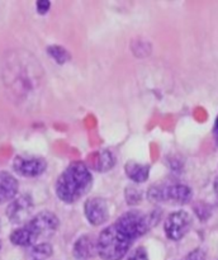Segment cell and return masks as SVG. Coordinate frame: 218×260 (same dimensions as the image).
<instances>
[{"instance_id": "cell-1", "label": "cell", "mask_w": 218, "mask_h": 260, "mask_svg": "<svg viewBox=\"0 0 218 260\" xmlns=\"http://www.w3.org/2000/svg\"><path fill=\"white\" fill-rule=\"evenodd\" d=\"M93 175L88 165L83 161H74L66 168L56 182V194L66 203H74L89 192Z\"/></svg>"}, {"instance_id": "cell-2", "label": "cell", "mask_w": 218, "mask_h": 260, "mask_svg": "<svg viewBox=\"0 0 218 260\" xmlns=\"http://www.w3.org/2000/svg\"><path fill=\"white\" fill-rule=\"evenodd\" d=\"M133 239L117 222L104 229L96 240L98 254L103 260H121L128 253Z\"/></svg>"}, {"instance_id": "cell-3", "label": "cell", "mask_w": 218, "mask_h": 260, "mask_svg": "<svg viewBox=\"0 0 218 260\" xmlns=\"http://www.w3.org/2000/svg\"><path fill=\"white\" fill-rule=\"evenodd\" d=\"M116 222L122 230L126 231L133 240H136L150 230L152 221L150 216L143 215L139 211H129L122 215Z\"/></svg>"}, {"instance_id": "cell-4", "label": "cell", "mask_w": 218, "mask_h": 260, "mask_svg": "<svg viewBox=\"0 0 218 260\" xmlns=\"http://www.w3.org/2000/svg\"><path fill=\"white\" fill-rule=\"evenodd\" d=\"M192 189L187 185L175 184L170 187H154L150 189L149 198L152 201H170L175 205H185L192 200Z\"/></svg>"}, {"instance_id": "cell-5", "label": "cell", "mask_w": 218, "mask_h": 260, "mask_svg": "<svg viewBox=\"0 0 218 260\" xmlns=\"http://www.w3.org/2000/svg\"><path fill=\"white\" fill-rule=\"evenodd\" d=\"M192 222V217L187 211L172 212L165 221V234L170 240H180L189 233Z\"/></svg>"}, {"instance_id": "cell-6", "label": "cell", "mask_w": 218, "mask_h": 260, "mask_svg": "<svg viewBox=\"0 0 218 260\" xmlns=\"http://www.w3.org/2000/svg\"><path fill=\"white\" fill-rule=\"evenodd\" d=\"M33 212V201L29 196L24 194L14 198L7 208V216L10 222L15 225L29 222L30 215Z\"/></svg>"}, {"instance_id": "cell-7", "label": "cell", "mask_w": 218, "mask_h": 260, "mask_svg": "<svg viewBox=\"0 0 218 260\" xmlns=\"http://www.w3.org/2000/svg\"><path fill=\"white\" fill-rule=\"evenodd\" d=\"M47 168L46 160L38 156H28V155H18L13 160V169L22 177L32 178L42 174Z\"/></svg>"}, {"instance_id": "cell-8", "label": "cell", "mask_w": 218, "mask_h": 260, "mask_svg": "<svg viewBox=\"0 0 218 260\" xmlns=\"http://www.w3.org/2000/svg\"><path fill=\"white\" fill-rule=\"evenodd\" d=\"M58 223H60V221L55 213L50 212V211H43V212H40L34 217L30 218L27 225L32 229L37 239H40L48 238V236L52 235L57 230Z\"/></svg>"}, {"instance_id": "cell-9", "label": "cell", "mask_w": 218, "mask_h": 260, "mask_svg": "<svg viewBox=\"0 0 218 260\" xmlns=\"http://www.w3.org/2000/svg\"><path fill=\"white\" fill-rule=\"evenodd\" d=\"M84 213H85L86 220L91 225H103L108 220V205H106L105 200H103V198L93 197L86 201L85 206H84Z\"/></svg>"}, {"instance_id": "cell-10", "label": "cell", "mask_w": 218, "mask_h": 260, "mask_svg": "<svg viewBox=\"0 0 218 260\" xmlns=\"http://www.w3.org/2000/svg\"><path fill=\"white\" fill-rule=\"evenodd\" d=\"M18 180L8 172H0V205L12 202L18 193Z\"/></svg>"}, {"instance_id": "cell-11", "label": "cell", "mask_w": 218, "mask_h": 260, "mask_svg": "<svg viewBox=\"0 0 218 260\" xmlns=\"http://www.w3.org/2000/svg\"><path fill=\"white\" fill-rule=\"evenodd\" d=\"M95 253H98L96 241L91 236H81L74 245V256L76 259H89Z\"/></svg>"}, {"instance_id": "cell-12", "label": "cell", "mask_w": 218, "mask_h": 260, "mask_svg": "<svg viewBox=\"0 0 218 260\" xmlns=\"http://www.w3.org/2000/svg\"><path fill=\"white\" fill-rule=\"evenodd\" d=\"M37 240V236L28 225L17 229L10 235V241L18 246H32L34 245Z\"/></svg>"}, {"instance_id": "cell-13", "label": "cell", "mask_w": 218, "mask_h": 260, "mask_svg": "<svg viewBox=\"0 0 218 260\" xmlns=\"http://www.w3.org/2000/svg\"><path fill=\"white\" fill-rule=\"evenodd\" d=\"M124 172H126L127 177L133 180V182L143 183L149 178L150 167L149 165L138 164L136 161H128L124 167Z\"/></svg>"}, {"instance_id": "cell-14", "label": "cell", "mask_w": 218, "mask_h": 260, "mask_svg": "<svg viewBox=\"0 0 218 260\" xmlns=\"http://www.w3.org/2000/svg\"><path fill=\"white\" fill-rule=\"evenodd\" d=\"M93 160V168L98 172H108L114 165V156L111 151H95V154L90 157Z\"/></svg>"}, {"instance_id": "cell-15", "label": "cell", "mask_w": 218, "mask_h": 260, "mask_svg": "<svg viewBox=\"0 0 218 260\" xmlns=\"http://www.w3.org/2000/svg\"><path fill=\"white\" fill-rule=\"evenodd\" d=\"M30 254L34 260H45L52 255V246L47 243L37 244V245H33Z\"/></svg>"}, {"instance_id": "cell-16", "label": "cell", "mask_w": 218, "mask_h": 260, "mask_svg": "<svg viewBox=\"0 0 218 260\" xmlns=\"http://www.w3.org/2000/svg\"><path fill=\"white\" fill-rule=\"evenodd\" d=\"M48 55L53 58L57 63H65L66 61L70 60V55H68L67 50L61 46H50L47 48Z\"/></svg>"}, {"instance_id": "cell-17", "label": "cell", "mask_w": 218, "mask_h": 260, "mask_svg": "<svg viewBox=\"0 0 218 260\" xmlns=\"http://www.w3.org/2000/svg\"><path fill=\"white\" fill-rule=\"evenodd\" d=\"M126 198L128 205H136L139 200H141V193H139L138 189H136L134 187H129L127 189Z\"/></svg>"}, {"instance_id": "cell-18", "label": "cell", "mask_w": 218, "mask_h": 260, "mask_svg": "<svg viewBox=\"0 0 218 260\" xmlns=\"http://www.w3.org/2000/svg\"><path fill=\"white\" fill-rule=\"evenodd\" d=\"M127 260H149V256H147V251L144 250V248H138Z\"/></svg>"}, {"instance_id": "cell-19", "label": "cell", "mask_w": 218, "mask_h": 260, "mask_svg": "<svg viewBox=\"0 0 218 260\" xmlns=\"http://www.w3.org/2000/svg\"><path fill=\"white\" fill-rule=\"evenodd\" d=\"M185 260H207V258H205V253L202 249H195L192 253L188 254Z\"/></svg>"}, {"instance_id": "cell-20", "label": "cell", "mask_w": 218, "mask_h": 260, "mask_svg": "<svg viewBox=\"0 0 218 260\" xmlns=\"http://www.w3.org/2000/svg\"><path fill=\"white\" fill-rule=\"evenodd\" d=\"M51 7V3L48 0H40L37 2V10L40 14H45V13L48 12Z\"/></svg>"}, {"instance_id": "cell-21", "label": "cell", "mask_w": 218, "mask_h": 260, "mask_svg": "<svg viewBox=\"0 0 218 260\" xmlns=\"http://www.w3.org/2000/svg\"><path fill=\"white\" fill-rule=\"evenodd\" d=\"M214 135H215V137H217V140H218V117H217V118H215V123H214Z\"/></svg>"}, {"instance_id": "cell-22", "label": "cell", "mask_w": 218, "mask_h": 260, "mask_svg": "<svg viewBox=\"0 0 218 260\" xmlns=\"http://www.w3.org/2000/svg\"><path fill=\"white\" fill-rule=\"evenodd\" d=\"M214 192H215V194L218 196V177L215 178V180H214Z\"/></svg>"}, {"instance_id": "cell-23", "label": "cell", "mask_w": 218, "mask_h": 260, "mask_svg": "<svg viewBox=\"0 0 218 260\" xmlns=\"http://www.w3.org/2000/svg\"><path fill=\"white\" fill-rule=\"evenodd\" d=\"M0 248H2V245H0Z\"/></svg>"}]
</instances>
